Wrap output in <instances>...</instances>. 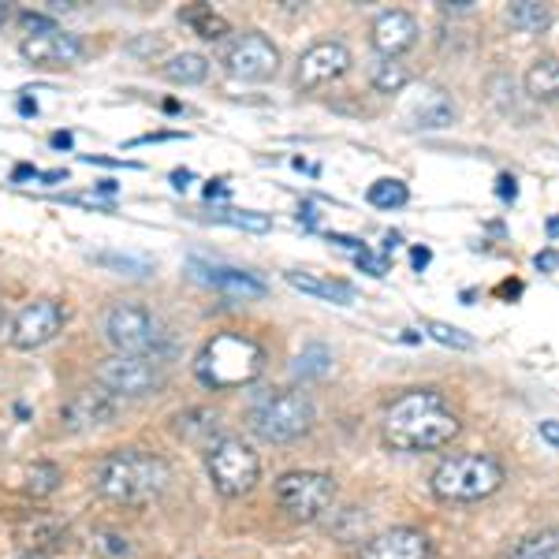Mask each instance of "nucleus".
Wrapping results in <instances>:
<instances>
[{
    "instance_id": "obj_5",
    "label": "nucleus",
    "mask_w": 559,
    "mask_h": 559,
    "mask_svg": "<svg viewBox=\"0 0 559 559\" xmlns=\"http://www.w3.org/2000/svg\"><path fill=\"white\" fill-rule=\"evenodd\" d=\"M503 485L500 459L489 452L452 455L432 471V496L448 503H474L492 496Z\"/></svg>"
},
{
    "instance_id": "obj_21",
    "label": "nucleus",
    "mask_w": 559,
    "mask_h": 559,
    "mask_svg": "<svg viewBox=\"0 0 559 559\" xmlns=\"http://www.w3.org/2000/svg\"><path fill=\"white\" fill-rule=\"evenodd\" d=\"M60 466L49 463V459H41V463H31L23 471V492L34 496V500H45V496H52L60 489Z\"/></svg>"
},
{
    "instance_id": "obj_32",
    "label": "nucleus",
    "mask_w": 559,
    "mask_h": 559,
    "mask_svg": "<svg viewBox=\"0 0 559 559\" xmlns=\"http://www.w3.org/2000/svg\"><path fill=\"white\" fill-rule=\"evenodd\" d=\"M426 332H429V340H437V344H444V347H455V350H471V347H474L471 332L455 329V324L429 321V324H426Z\"/></svg>"
},
{
    "instance_id": "obj_37",
    "label": "nucleus",
    "mask_w": 559,
    "mask_h": 559,
    "mask_svg": "<svg viewBox=\"0 0 559 559\" xmlns=\"http://www.w3.org/2000/svg\"><path fill=\"white\" fill-rule=\"evenodd\" d=\"M160 49H165V41H160V38H150V41L134 38L128 45V52H134V57H150V52H160Z\"/></svg>"
},
{
    "instance_id": "obj_17",
    "label": "nucleus",
    "mask_w": 559,
    "mask_h": 559,
    "mask_svg": "<svg viewBox=\"0 0 559 559\" xmlns=\"http://www.w3.org/2000/svg\"><path fill=\"white\" fill-rule=\"evenodd\" d=\"M369 41H373V49L381 52L384 60L403 57V52L414 49V41H418V23H414L411 12H400V8H395V12H381Z\"/></svg>"
},
{
    "instance_id": "obj_51",
    "label": "nucleus",
    "mask_w": 559,
    "mask_h": 559,
    "mask_svg": "<svg viewBox=\"0 0 559 559\" xmlns=\"http://www.w3.org/2000/svg\"><path fill=\"white\" fill-rule=\"evenodd\" d=\"M4 23H8V4L0 0V26H4Z\"/></svg>"
},
{
    "instance_id": "obj_44",
    "label": "nucleus",
    "mask_w": 559,
    "mask_h": 559,
    "mask_svg": "<svg viewBox=\"0 0 559 559\" xmlns=\"http://www.w3.org/2000/svg\"><path fill=\"white\" fill-rule=\"evenodd\" d=\"M429 258H432V254H429L426 247H414V250H411V261H414V269H426V265H429Z\"/></svg>"
},
{
    "instance_id": "obj_33",
    "label": "nucleus",
    "mask_w": 559,
    "mask_h": 559,
    "mask_svg": "<svg viewBox=\"0 0 559 559\" xmlns=\"http://www.w3.org/2000/svg\"><path fill=\"white\" fill-rule=\"evenodd\" d=\"M452 105L444 102V97H432V102L421 108L418 116H414V128H448L452 123Z\"/></svg>"
},
{
    "instance_id": "obj_47",
    "label": "nucleus",
    "mask_w": 559,
    "mask_h": 559,
    "mask_svg": "<svg viewBox=\"0 0 559 559\" xmlns=\"http://www.w3.org/2000/svg\"><path fill=\"white\" fill-rule=\"evenodd\" d=\"M52 146H57V150H71V134L68 131H57V134H52Z\"/></svg>"
},
{
    "instance_id": "obj_6",
    "label": "nucleus",
    "mask_w": 559,
    "mask_h": 559,
    "mask_svg": "<svg viewBox=\"0 0 559 559\" xmlns=\"http://www.w3.org/2000/svg\"><path fill=\"white\" fill-rule=\"evenodd\" d=\"M105 340L116 347V355H150V358H165L168 350L176 355V347L168 344L160 321L153 318L142 302H120L102 318Z\"/></svg>"
},
{
    "instance_id": "obj_29",
    "label": "nucleus",
    "mask_w": 559,
    "mask_h": 559,
    "mask_svg": "<svg viewBox=\"0 0 559 559\" xmlns=\"http://www.w3.org/2000/svg\"><path fill=\"white\" fill-rule=\"evenodd\" d=\"M173 429L183 440H194V444H198L205 432L216 429V414L213 411H183V414H176V418H173Z\"/></svg>"
},
{
    "instance_id": "obj_11",
    "label": "nucleus",
    "mask_w": 559,
    "mask_h": 559,
    "mask_svg": "<svg viewBox=\"0 0 559 559\" xmlns=\"http://www.w3.org/2000/svg\"><path fill=\"white\" fill-rule=\"evenodd\" d=\"M64 329V306L57 299H38L31 306H23L12 321V347L15 350H38L49 340L60 336Z\"/></svg>"
},
{
    "instance_id": "obj_22",
    "label": "nucleus",
    "mask_w": 559,
    "mask_h": 559,
    "mask_svg": "<svg viewBox=\"0 0 559 559\" xmlns=\"http://www.w3.org/2000/svg\"><path fill=\"white\" fill-rule=\"evenodd\" d=\"M526 90H530V97H537V102H552L559 94V64L552 57H540L537 64L530 68Z\"/></svg>"
},
{
    "instance_id": "obj_34",
    "label": "nucleus",
    "mask_w": 559,
    "mask_h": 559,
    "mask_svg": "<svg viewBox=\"0 0 559 559\" xmlns=\"http://www.w3.org/2000/svg\"><path fill=\"white\" fill-rule=\"evenodd\" d=\"M94 545H97V552H102L105 559H128L131 556V545L120 534H105V530H102Z\"/></svg>"
},
{
    "instance_id": "obj_8",
    "label": "nucleus",
    "mask_w": 559,
    "mask_h": 559,
    "mask_svg": "<svg viewBox=\"0 0 559 559\" xmlns=\"http://www.w3.org/2000/svg\"><path fill=\"white\" fill-rule=\"evenodd\" d=\"M336 500V481L329 474L318 471H292L276 481V503L287 519L295 522H313Z\"/></svg>"
},
{
    "instance_id": "obj_15",
    "label": "nucleus",
    "mask_w": 559,
    "mask_h": 559,
    "mask_svg": "<svg viewBox=\"0 0 559 559\" xmlns=\"http://www.w3.org/2000/svg\"><path fill=\"white\" fill-rule=\"evenodd\" d=\"M432 545L421 530L411 526H395L384 530V534L369 537L362 548H358V559H429Z\"/></svg>"
},
{
    "instance_id": "obj_46",
    "label": "nucleus",
    "mask_w": 559,
    "mask_h": 559,
    "mask_svg": "<svg viewBox=\"0 0 559 559\" xmlns=\"http://www.w3.org/2000/svg\"><path fill=\"white\" fill-rule=\"evenodd\" d=\"M444 8H452V12H471L474 0H444Z\"/></svg>"
},
{
    "instance_id": "obj_40",
    "label": "nucleus",
    "mask_w": 559,
    "mask_h": 559,
    "mask_svg": "<svg viewBox=\"0 0 559 559\" xmlns=\"http://www.w3.org/2000/svg\"><path fill=\"white\" fill-rule=\"evenodd\" d=\"M329 242H336V247H344V250H355V254H362V250H369L362 239H350V236H329Z\"/></svg>"
},
{
    "instance_id": "obj_41",
    "label": "nucleus",
    "mask_w": 559,
    "mask_h": 559,
    "mask_svg": "<svg viewBox=\"0 0 559 559\" xmlns=\"http://www.w3.org/2000/svg\"><path fill=\"white\" fill-rule=\"evenodd\" d=\"M540 437H545V444H548V448H559V429H556V421H552V418L540 421Z\"/></svg>"
},
{
    "instance_id": "obj_35",
    "label": "nucleus",
    "mask_w": 559,
    "mask_h": 559,
    "mask_svg": "<svg viewBox=\"0 0 559 559\" xmlns=\"http://www.w3.org/2000/svg\"><path fill=\"white\" fill-rule=\"evenodd\" d=\"M20 23H23L26 38H34V34H49V31H57V23H52L49 15H41V12H23V15H20Z\"/></svg>"
},
{
    "instance_id": "obj_4",
    "label": "nucleus",
    "mask_w": 559,
    "mask_h": 559,
    "mask_svg": "<svg viewBox=\"0 0 559 559\" xmlns=\"http://www.w3.org/2000/svg\"><path fill=\"white\" fill-rule=\"evenodd\" d=\"M247 421L254 437L269 440V444H292V440L313 429L318 411H313L310 395L299 392V388H265L250 403Z\"/></svg>"
},
{
    "instance_id": "obj_24",
    "label": "nucleus",
    "mask_w": 559,
    "mask_h": 559,
    "mask_svg": "<svg viewBox=\"0 0 559 559\" xmlns=\"http://www.w3.org/2000/svg\"><path fill=\"white\" fill-rule=\"evenodd\" d=\"M183 23H191L198 38H205V41H216V38H224V34H231L228 20H224V15H216L213 8H205V4L183 8Z\"/></svg>"
},
{
    "instance_id": "obj_14",
    "label": "nucleus",
    "mask_w": 559,
    "mask_h": 559,
    "mask_svg": "<svg viewBox=\"0 0 559 559\" xmlns=\"http://www.w3.org/2000/svg\"><path fill=\"white\" fill-rule=\"evenodd\" d=\"M116 418V395H108L102 384L97 388H83L64 403L60 411V421H64L68 432H90V429H102L108 421Z\"/></svg>"
},
{
    "instance_id": "obj_12",
    "label": "nucleus",
    "mask_w": 559,
    "mask_h": 559,
    "mask_svg": "<svg viewBox=\"0 0 559 559\" xmlns=\"http://www.w3.org/2000/svg\"><path fill=\"white\" fill-rule=\"evenodd\" d=\"M187 273H191L194 284H205L213 292H224L231 299H258L265 295V280H258L254 273H242V269L231 265H216V261H202V258H187Z\"/></svg>"
},
{
    "instance_id": "obj_50",
    "label": "nucleus",
    "mask_w": 559,
    "mask_h": 559,
    "mask_svg": "<svg viewBox=\"0 0 559 559\" xmlns=\"http://www.w3.org/2000/svg\"><path fill=\"white\" fill-rule=\"evenodd\" d=\"M545 231H548V239H556V236H559V221H556V216L545 224Z\"/></svg>"
},
{
    "instance_id": "obj_53",
    "label": "nucleus",
    "mask_w": 559,
    "mask_h": 559,
    "mask_svg": "<svg viewBox=\"0 0 559 559\" xmlns=\"http://www.w3.org/2000/svg\"><path fill=\"white\" fill-rule=\"evenodd\" d=\"M0 324H4V310H0Z\"/></svg>"
},
{
    "instance_id": "obj_25",
    "label": "nucleus",
    "mask_w": 559,
    "mask_h": 559,
    "mask_svg": "<svg viewBox=\"0 0 559 559\" xmlns=\"http://www.w3.org/2000/svg\"><path fill=\"white\" fill-rule=\"evenodd\" d=\"M503 559H559V534L556 530H540V534L519 540Z\"/></svg>"
},
{
    "instance_id": "obj_39",
    "label": "nucleus",
    "mask_w": 559,
    "mask_h": 559,
    "mask_svg": "<svg viewBox=\"0 0 559 559\" xmlns=\"http://www.w3.org/2000/svg\"><path fill=\"white\" fill-rule=\"evenodd\" d=\"M496 194H500L503 202H515V194H519L515 176H500V179H496Z\"/></svg>"
},
{
    "instance_id": "obj_38",
    "label": "nucleus",
    "mask_w": 559,
    "mask_h": 559,
    "mask_svg": "<svg viewBox=\"0 0 559 559\" xmlns=\"http://www.w3.org/2000/svg\"><path fill=\"white\" fill-rule=\"evenodd\" d=\"M556 265H559L556 250H540V254L534 258V269H537V273H545V276H552V273H556Z\"/></svg>"
},
{
    "instance_id": "obj_1",
    "label": "nucleus",
    "mask_w": 559,
    "mask_h": 559,
    "mask_svg": "<svg viewBox=\"0 0 559 559\" xmlns=\"http://www.w3.org/2000/svg\"><path fill=\"white\" fill-rule=\"evenodd\" d=\"M463 432L459 414L448 407V400L432 388H411L400 400L388 403L381 437L395 452H437L452 444Z\"/></svg>"
},
{
    "instance_id": "obj_45",
    "label": "nucleus",
    "mask_w": 559,
    "mask_h": 559,
    "mask_svg": "<svg viewBox=\"0 0 559 559\" xmlns=\"http://www.w3.org/2000/svg\"><path fill=\"white\" fill-rule=\"evenodd\" d=\"M38 179L41 183H60V179H68V173L64 168H57V173H38Z\"/></svg>"
},
{
    "instance_id": "obj_19",
    "label": "nucleus",
    "mask_w": 559,
    "mask_h": 559,
    "mask_svg": "<svg viewBox=\"0 0 559 559\" xmlns=\"http://www.w3.org/2000/svg\"><path fill=\"white\" fill-rule=\"evenodd\" d=\"M15 537H20V545H26L31 552H41V548L57 545V540L64 537V522L52 515H34L15 530Z\"/></svg>"
},
{
    "instance_id": "obj_9",
    "label": "nucleus",
    "mask_w": 559,
    "mask_h": 559,
    "mask_svg": "<svg viewBox=\"0 0 559 559\" xmlns=\"http://www.w3.org/2000/svg\"><path fill=\"white\" fill-rule=\"evenodd\" d=\"M97 384L108 395H153L165 384V369L150 355H108L97 362Z\"/></svg>"
},
{
    "instance_id": "obj_10",
    "label": "nucleus",
    "mask_w": 559,
    "mask_h": 559,
    "mask_svg": "<svg viewBox=\"0 0 559 559\" xmlns=\"http://www.w3.org/2000/svg\"><path fill=\"white\" fill-rule=\"evenodd\" d=\"M224 68H228V75L239 79V83H269L280 71V49L258 31L239 34V38L228 45V52H224Z\"/></svg>"
},
{
    "instance_id": "obj_26",
    "label": "nucleus",
    "mask_w": 559,
    "mask_h": 559,
    "mask_svg": "<svg viewBox=\"0 0 559 559\" xmlns=\"http://www.w3.org/2000/svg\"><path fill=\"white\" fill-rule=\"evenodd\" d=\"M411 83V71L400 64V60H377L373 71H369V86L377 94H400L403 86Z\"/></svg>"
},
{
    "instance_id": "obj_27",
    "label": "nucleus",
    "mask_w": 559,
    "mask_h": 559,
    "mask_svg": "<svg viewBox=\"0 0 559 559\" xmlns=\"http://www.w3.org/2000/svg\"><path fill=\"white\" fill-rule=\"evenodd\" d=\"M205 221H213V224H236V228H247V231H269V228H273V221H269L265 213L236 210V205H228V210H210V213H205Z\"/></svg>"
},
{
    "instance_id": "obj_31",
    "label": "nucleus",
    "mask_w": 559,
    "mask_h": 559,
    "mask_svg": "<svg viewBox=\"0 0 559 559\" xmlns=\"http://www.w3.org/2000/svg\"><path fill=\"white\" fill-rule=\"evenodd\" d=\"M407 202H411V191L400 179H381V183L369 187V205H377V210H400V205H407Z\"/></svg>"
},
{
    "instance_id": "obj_23",
    "label": "nucleus",
    "mask_w": 559,
    "mask_h": 559,
    "mask_svg": "<svg viewBox=\"0 0 559 559\" xmlns=\"http://www.w3.org/2000/svg\"><path fill=\"white\" fill-rule=\"evenodd\" d=\"M508 20L515 31H526V34H540L552 26V12H548L545 4H537V0H515L508 12Z\"/></svg>"
},
{
    "instance_id": "obj_28",
    "label": "nucleus",
    "mask_w": 559,
    "mask_h": 559,
    "mask_svg": "<svg viewBox=\"0 0 559 559\" xmlns=\"http://www.w3.org/2000/svg\"><path fill=\"white\" fill-rule=\"evenodd\" d=\"M295 377H302V381H318V377H324L332 369V355L324 344H310L302 350L299 358H295Z\"/></svg>"
},
{
    "instance_id": "obj_36",
    "label": "nucleus",
    "mask_w": 559,
    "mask_h": 559,
    "mask_svg": "<svg viewBox=\"0 0 559 559\" xmlns=\"http://www.w3.org/2000/svg\"><path fill=\"white\" fill-rule=\"evenodd\" d=\"M355 265L362 269L366 276H384L388 273V258L373 254V250H362V254H355Z\"/></svg>"
},
{
    "instance_id": "obj_42",
    "label": "nucleus",
    "mask_w": 559,
    "mask_h": 559,
    "mask_svg": "<svg viewBox=\"0 0 559 559\" xmlns=\"http://www.w3.org/2000/svg\"><path fill=\"white\" fill-rule=\"evenodd\" d=\"M202 194L210 198V202H213V198H224V194H228V179H210V187H205Z\"/></svg>"
},
{
    "instance_id": "obj_3",
    "label": "nucleus",
    "mask_w": 559,
    "mask_h": 559,
    "mask_svg": "<svg viewBox=\"0 0 559 559\" xmlns=\"http://www.w3.org/2000/svg\"><path fill=\"white\" fill-rule=\"evenodd\" d=\"M261 369H265V347L247 332H216L194 358V377L213 392L254 384Z\"/></svg>"
},
{
    "instance_id": "obj_30",
    "label": "nucleus",
    "mask_w": 559,
    "mask_h": 559,
    "mask_svg": "<svg viewBox=\"0 0 559 559\" xmlns=\"http://www.w3.org/2000/svg\"><path fill=\"white\" fill-rule=\"evenodd\" d=\"M97 265L112 269V273H123V276H150L153 273V261L150 258H139V254H120V250H105V254H94Z\"/></svg>"
},
{
    "instance_id": "obj_43",
    "label": "nucleus",
    "mask_w": 559,
    "mask_h": 559,
    "mask_svg": "<svg viewBox=\"0 0 559 559\" xmlns=\"http://www.w3.org/2000/svg\"><path fill=\"white\" fill-rule=\"evenodd\" d=\"M23 179H38V168H31V165H15V168H12V183H23Z\"/></svg>"
},
{
    "instance_id": "obj_49",
    "label": "nucleus",
    "mask_w": 559,
    "mask_h": 559,
    "mask_svg": "<svg viewBox=\"0 0 559 559\" xmlns=\"http://www.w3.org/2000/svg\"><path fill=\"white\" fill-rule=\"evenodd\" d=\"M20 112H26V116H34L38 112V105L31 102V97H20Z\"/></svg>"
},
{
    "instance_id": "obj_52",
    "label": "nucleus",
    "mask_w": 559,
    "mask_h": 559,
    "mask_svg": "<svg viewBox=\"0 0 559 559\" xmlns=\"http://www.w3.org/2000/svg\"><path fill=\"white\" fill-rule=\"evenodd\" d=\"M20 559H49V556H45V552H23Z\"/></svg>"
},
{
    "instance_id": "obj_20",
    "label": "nucleus",
    "mask_w": 559,
    "mask_h": 559,
    "mask_svg": "<svg viewBox=\"0 0 559 559\" xmlns=\"http://www.w3.org/2000/svg\"><path fill=\"white\" fill-rule=\"evenodd\" d=\"M165 79L183 83V86L205 83V79H210V60H205L202 52H176V57L165 64Z\"/></svg>"
},
{
    "instance_id": "obj_2",
    "label": "nucleus",
    "mask_w": 559,
    "mask_h": 559,
    "mask_svg": "<svg viewBox=\"0 0 559 559\" xmlns=\"http://www.w3.org/2000/svg\"><path fill=\"white\" fill-rule=\"evenodd\" d=\"M168 485H173V466L153 452H139V448H123V452L108 455L94 474L97 496L116 508L153 503Z\"/></svg>"
},
{
    "instance_id": "obj_48",
    "label": "nucleus",
    "mask_w": 559,
    "mask_h": 559,
    "mask_svg": "<svg viewBox=\"0 0 559 559\" xmlns=\"http://www.w3.org/2000/svg\"><path fill=\"white\" fill-rule=\"evenodd\" d=\"M173 183H176V191H187V183H191V173H183V168H179V173H173Z\"/></svg>"
},
{
    "instance_id": "obj_13",
    "label": "nucleus",
    "mask_w": 559,
    "mask_h": 559,
    "mask_svg": "<svg viewBox=\"0 0 559 559\" xmlns=\"http://www.w3.org/2000/svg\"><path fill=\"white\" fill-rule=\"evenodd\" d=\"M350 68V49L344 41H318L313 49H306L299 57V68H295V86L299 90H313L324 86L332 79H340Z\"/></svg>"
},
{
    "instance_id": "obj_16",
    "label": "nucleus",
    "mask_w": 559,
    "mask_h": 559,
    "mask_svg": "<svg viewBox=\"0 0 559 559\" xmlns=\"http://www.w3.org/2000/svg\"><path fill=\"white\" fill-rule=\"evenodd\" d=\"M20 52L23 60L38 68H68L83 57V38L68 31H49V34H34V38H23L20 41Z\"/></svg>"
},
{
    "instance_id": "obj_7",
    "label": "nucleus",
    "mask_w": 559,
    "mask_h": 559,
    "mask_svg": "<svg viewBox=\"0 0 559 559\" xmlns=\"http://www.w3.org/2000/svg\"><path fill=\"white\" fill-rule=\"evenodd\" d=\"M205 471H210L216 492L236 500V496H247L261 481V459L247 440L221 437L205 448Z\"/></svg>"
},
{
    "instance_id": "obj_18",
    "label": "nucleus",
    "mask_w": 559,
    "mask_h": 559,
    "mask_svg": "<svg viewBox=\"0 0 559 559\" xmlns=\"http://www.w3.org/2000/svg\"><path fill=\"white\" fill-rule=\"evenodd\" d=\"M287 284L302 295H313V299H324V302H336V306H350L355 302V287L344 284V280H329V276H318V273H287Z\"/></svg>"
},
{
    "instance_id": "obj_54",
    "label": "nucleus",
    "mask_w": 559,
    "mask_h": 559,
    "mask_svg": "<svg viewBox=\"0 0 559 559\" xmlns=\"http://www.w3.org/2000/svg\"><path fill=\"white\" fill-rule=\"evenodd\" d=\"M0 448H4V440H0Z\"/></svg>"
}]
</instances>
